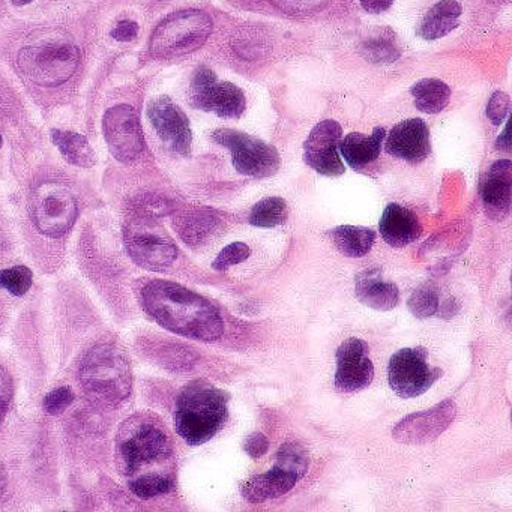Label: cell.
Wrapping results in <instances>:
<instances>
[{"instance_id":"cell-28","label":"cell","mask_w":512,"mask_h":512,"mask_svg":"<svg viewBox=\"0 0 512 512\" xmlns=\"http://www.w3.org/2000/svg\"><path fill=\"white\" fill-rule=\"evenodd\" d=\"M359 53L364 56L365 61L371 64H392L400 58V49L394 34L388 29L371 35L367 40L362 41Z\"/></svg>"},{"instance_id":"cell-40","label":"cell","mask_w":512,"mask_h":512,"mask_svg":"<svg viewBox=\"0 0 512 512\" xmlns=\"http://www.w3.org/2000/svg\"><path fill=\"white\" fill-rule=\"evenodd\" d=\"M110 35H112L113 40L119 41V43H130V41L136 40L137 35H139V25L133 20H122L113 28Z\"/></svg>"},{"instance_id":"cell-46","label":"cell","mask_w":512,"mask_h":512,"mask_svg":"<svg viewBox=\"0 0 512 512\" xmlns=\"http://www.w3.org/2000/svg\"><path fill=\"white\" fill-rule=\"evenodd\" d=\"M2 143H4V140H2V134H0V148H2Z\"/></svg>"},{"instance_id":"cell-43","label":"cell","mask_w":512,"mask_h":512,"mask_svg":"<svg viewBox=\"0 0 512 512\" xmlns=\"http://www.w3.org/2000/svg\"><path fill=\"white\" fill-rule=\"evenodd\" d=\"M509 127L506 125L505 131H503L502 136L499 137V140H497L496 146L497 149H502V151H509V148H511V143H509Z\"/></svg>"},{"instance_id":"cell-4","label":"cell","mask_w":512,"mask_h":512,"mask_svg":"<svg viewBox=\"0 0 512 512\" xmlns=\"http://www.w3.org/2000/svg\"><path fill=\"white\" fill-rule=\"evenodd\" d=\"M172 457V442L157 419L149 415L131 416L116 437V464L125 476H137L145 467Z\"/></svg>"},{"instance_id":"cell-1","label":"cell","mask_w":512,"mask_h":512,"mask_svg":"<svg viewBox=\"0 0 512 512\" xmlns=\"http://www.w3.org/2000/svg\"><path fill=\"white\" fill-rule=\"evenodd\" d=\"M142 302L146 313L173 334L199 341H215L223 335L217 308L181 284L151 281L143 287Z\"/></svg>"},{"instance_id":"cell-9","label":"cell","mask_w":512,"mask_h":512,"mask_svg":"<svg viewBox=\"0 0 512 512\" xmlns=\"http://www.w3.org/2000/svg\"><path fill=\"white\" fill-rule=\"evenodd\" d=\"M124 239L131 259L148 271H166L178 257L175 244L148 218L131 220L125 227Z\"/></svg>"},{"instance_id":"cell-14","label":"cell","mask_w":512,"mask_h":512,"mask_svg":"<svg viewBox=\"0 0 512 512\" xmlns=\"http://www.w3.org/2000/svg\"><path fill=\"white\" fill-rule=\"evenodd\" d=\"M343 130L335 121H323L311 130L304 143V160L311 169L323 176H341L346 172L338 155Z\"/></svg>"},{"instance_id":"cell-13","label":"cell","mask_w":512,"mask_h":512,"mask_svg":"<svg viewBox=\"0 0 512 512\" xmlns=\"http://www.w3.org/2000/svg\"><path fill=\"white\" fill-rule=\"evenodd\" d=\"M148 118L167 149L187 157L193 145V131L187 115L172 98L158 97L148 106Z\"/></svg>"},{"instance_id":"cell-12","label":"cell","mask_w":512,"mask_h":512,"mask_svg":"<svg viewBox=\"0 0 512 512\" xmlns=\"http://www.w3.org/2000/svg\"><path fill=\"white\" fill-rule=\"evenodd\" d=\"M455 416L457 404L452 400H445L431 409L412 413L401 419L392 430V437L404 445H428L448 430Z\"/></svg>"},{"instance_id":"cell-35","label":"cell","mask_w":512,"mask_h":512,"mask_svg":"<svg viewBox=\"0 0 512 512\" xmlns=\"http://www.w3.org/2000/svg\"><path fill=\"white\" fill-rule=\"evenodd\" d=\"M251 250L248 245L244 242H233V244L227 245L217 259L212 263V268L215 271H227L232 266L239 265V263L245 262L250 257Z\"/></svg>"},{"instance_id":"cell-33","label":"cell","mask_w":512,"mask_h":512,"mask_svg":"<svg viewBox=\"0 0 512 512\" xmlns=\"http://www.w3.org/2000/svg\"><path fill=\"white\" fill-rule=\"evenodd\" d=\"M410 313L418 319H427L439 311V293L436 287L425 284L410 295L407 301Z\"/></svg>"},{"instance_id":"cell-36","label":"cell","mask_w":512,"mask_h":512,"mask_svg":"<svg viewBox=\"0 0 512 512\" xmlns=\"http://www.w3.org/2000/svg\"><path fill=\"white\" fill-rule=\"evenodd\" d=\"M73 403L74 392L68 386H62V388L55 389V391L46 395L43 406L44 410L50 415H59V413L65 412Z\"/></svg>"},{"instance_id":"cell-21","label":"cell","mask_w":512,"mask_h":512,"mask_svg":"<svg viewBox=\"0 0 512 512\" xmlns=\"http://www.w3.org/2000/svg\"><path fill=\"white\" fill-rule=\"evenodd\" d=\"M383 140H385V130L377 127L370 136L362 133L347 134L340 140L338 149L352 169L361 170L379 158Z\"/></svg>"},{"instance_id":"cell-17","label":"cell","mask_w":512,"mask_h":512,"mask_svg":"<svg viewBox=\"0 0 512 512\" xmlns=\"http://www.w3.org/2000/svg\"><path fill=\"white\" fill-rule=\"evenodd\" d=\"M512 164L509 160L494 163L485 173L481 196L485 212L493 220H503L511 208Z\"/></svg>"},{"instance_id":"cell-5","label":"cell","mask_w":512,"mask_h":512,"mask_svg":"<svg viewBox=\"0 0 512 512\" xmlns=\"http://www.w3.org/2000/svg\"><path fill=\"white\" fill-rule=\"evenodd\" d=\"M211 17L200 10H184L166 17L155 28L149 52L155 59H175L199 50L211 37Z\"/></svg>"},{"instance_id":"cell-29","label":"cell","mask_w":512,"mask_h":512,"mask_svg":"<svg viewBox=\"0 0 512 512\" xmlns=\"http://www.w3.org/2000/svg\"><path fill=\"white\" fill-rule=\"evenodd\" d=\"M289 208L281 197H266L251 209L250 224L260 229H272L286 223Z\"/></svg>"},{"instance_id":"cell-42","label":"cell","mask_w":512,"mask_h":512,"mask_svg":"<svg viewBox=\"0 0 512 512\" xmlns=\"http://www.w3.org/2000/svg\"><path fill=\"white\" fill-rule=\"evenodd\" d=\"M359 2L361 7L370 14L385 13L394 5V0H359Z\"/></svg>"},{"instance_id":"cell-32","label":"cell","mask_w":512,"mask_h":512,"mask_svg":"<svg viewBox=\"0 0 512 512\" xmlns=\"http://www.w3.org/2000/svg\"><path fill=\"white\" fill-rule=\"evenodd\" d=\"M217 82V76H215V73L211 68H197L190 85L191 106L206 112L209 95H211L212 89L217 85Z\"/></svg>"},{"instance_id":"cell-11","label":"cell","mask_w":512,"mask_h":512,"mask_svg":"<svg viewBox=\"0 0 512 512\" xmlns=\"http://www.w3.org/2000/svg\"><path fill=\"white\" fill-rule=\"evenodd\" d=\"M103 131L109 151L121 163H133L145 149L139 115L127 104H119L107 110Z\"/></svg>"},{"instance_id":"cell-41","label":"cell","mask_w":512,"mask_h":512,"mask_svg":"<svg viewBox=\"0 0 512 512\" xmlns=\"http://www.w3.org/2000/svg\"><path fill=\"white\" fill-rule=\"evenodd\" d=\"M140 208H142L146 214L154 215V217L169 214L170 211L166 200L160 199V197L157 196L146 197V199L140 203Z\"/></svg>"},{"instance_id":"cell-31","label":"cell","mask_w":512,"mask_h":512,"mask_svg":"<svg viewBox=\"0 0 512 512\" xmlns=\"http://www.w3.org/2000/svg\"><path fill=\"white\" fill-rule=\"evenodd\" d=\"M173 478L166 473L146 472L134 476L130 481V490L140 499H152V497L166 494L172 490Z\"/></svg>"},{"instance_id":"cell-7","label":"cell","mask_w":512,"mask_h":512,"mask_svg":"<svg viewBox=\"0 0 512 512\" xmlns=\"http://www.w3.org/2000/svg\"><path fill=\"white\" fill-rule=\"evenodd\" d=\"M31 215L43 235L61 238L76 223V197L61 182H44L32 191Z\"/></svg>"},{"instance_id":"cell-34","label":"cell","mask_w":512,"mask_h":512,"mask_svg":"<svg viewBox=\"0 0 512 512\" xmlns=\"http://www.w3.org/2000/svg\"><path fill=\"white\" fill-rule=\"evenodd\" d=\"M34 280V274L26 266H14V268L0 271V287L14 296H23L29 292Z\"/></svg>"},{"instance_id":"cell-23","label":"cell","mask_w":512,"mask_h":512,"mask_svg":"<svg viewBox=\"0 0 512 512\" xmlns=\"http://www.w3.org/2000/svg\"><path fill=\"white\" fill-rule=\"evenodd\" d=\"M175 227L185 244L197 247L205 244L214 235L215 230L220 227V220L215 217L214 212L200 209L181 215L175 221Z\"/></svg>"},{"instance_id":"cell-19","label":"cell","mask_w":512,"mask_h":512,"mask_svg":"<svg viewBox=\"0 0 512 512\" xmlns=\"http://www.w3.org/2000/svg\"><path fill=\"white\" fill-rule=\"evenodd\" d=\"M355 295L359 302L377 311L392 310L400 299L397 284L383 280L379 269H368L356 277Z\"/></svg>"},{"instance_id":"cell-22","label":"cell","mask_w":512,"mask_h":512,"mask_svg":"<svg viewBox=\"0 0 512 512\" xmlns=\"http://www.w3.org/2000/svg\"><path fill=\"white\" fill-rule=\"evenodd\" d=\"M461 13L463 8L455 0H440L419 23V37L425 41H436L446 37L457 28Z\"/></svg>"},{"instance_id":"cell-38","label":"cell","mask_w":512,"mask_h":512,"mask_svg":"<svg viewBox=\"0 0 512 512\" xmlns=\"http://www.w3.org/2000/svg\"><path fill=\"white\" fill-rule=\"evenodd\" d=\"M14 397L13 379L4 367H0V425L5 421Z\"/></svg>"},{"instance_id":"cell-24","label":"cell","mask_w":512,"mask_h":512,"mask_svg":"<svg viewBox=\"0 0 512 512\" xmlns=\"http://www.w3.org/2000/svg\"><path fill=\"white\" fill-rule=\"evenodd\" d=\"M52 139L56 148L64 155L65 160L73 166L89 169L97 163V155H95L91 143L82 134L73 133V131L52 130Z\"/></svg>"},{"instance_id":"cell-20","label":"cell","mask_w":512,"mask_h":512,"mask_svg":"<svg viewBox=\"0 0 512 512\" xmlns=\"http://www.w3.org/2000/svg\"><path fill=\"white\" fill-rule=\"evenodd\" d=\"M296 482L298 479L295 476L274 466L269 472L251 476L247 481L242 482L241 494L247 502L257 505V503L284 496L295 487Z\"/></svg>"},{"instance_id":"cell-30","label":"cell","mask_w":512,"mask_h":512,"mask_svg":"<svg viewBox=\"0 0 512 512\" xmlns=\"http://www.w3.org/2000/svg\"><path fill=\"white\" fill-rule=\"evenodd\" d=\"M308 466H310L308 452L299 443L286 442L278 449L275 467L295 476L298 481L307 473Z\"/></svg>"},{"instance_id":"cell-3","label":"cell","mask_w":512,"mask_h":512,"mask_svg":"<svg viewBox=\"0 0 512 512\" xmlns=\"http://www.w3.org/2000/svg\"><path fill=\"white\" fill-rule=\"evenodd\" d=\"M80 382L92 403L119 406L133 389V371L124 350L109 343L89 350L80 368Z\"/></svg>"},{"instance_id":"cell-25","label":"cell","mask_w":512,"mask_h":512,"mask_svg":"<svg viewBox=\"0 0 512 512\" xmlns=\"http://www.w3.org/2000/svg\"><path fill=\"white\" fill-rule=\"evenodd\" d=\"M247 101L241 88L230 82H217L209 95L206 112L215 113L220 118L238 119L244 115Z\"/></svg>"},{"instance_id":"cell-45","label":"cell","mask_w":512,"mask_h":512,"mask_svg":"<svg viewBox=\"0 0 512 512\" xmlns=\"http://www.w3.org/2000/svg\"><path fill=\"white\" fill-rule=\"evenodd\" d=\"M16 7H25V5L32 4L34 0H11Z\"/></svg>"},{"instance_id":"cell-44","label":"cell","mask_w":512,"mask_h":512,"mask_svg":"<svg viewBox=\"0 0 512 512\" xmlns=\"http://www.w3.org/2000/svg\"><path fill=\"white\" fill-rule=\"evenodd\" d=\"M5 487H7V475H5L4 467L0 466V496L4 494Z\"/></svg>"},{"instance_id":"cell-8","label":"cell","mask_w":512,"mask_h":512,"mask_svg":"<svg viewBox=\"0 0 512 512\" xmlns=\"http://www.w3.org/2000/svg\"><path fill=\"white\" fill-rule=\"evenodd\" d=\"M212 139L232 152L233 167L241 175L263 179L274 176L280 169V154L263 140L230 128L214 131Z\"/></svg>"},{"instance_id":"cell-6","label":"cell","mask_w":512,"mask_h":512,"mask_svg":"<svg viewBox=\"0 0 512 512\" xmlns=\"http://www.w3.org/2000/svg\"><path fill=\"white\" fill-rule=\"evenodd\" d=\"M17 64L26 79L43 88L64 85L76 73L80 52L71 43H46L20 50Z\"/></svg>"},{"instance_id":"cell-18","label":"cell","mask_w":512,"mask_h":512,"mask_svg":"<svg viewBox=\"0 0 512 512\" xmlns=\"http://www.w3.org/2000/svg\"><path fill=\"white\" fill-rule=\"evenodd\" d=\"M380 235L386 244L403 248L421 236L422 226L418 217L403 206L391 203L383 211L379 223Z\"/></svg>"},{"instance_id":"cell-26","label":"cell","mask_w":512,"mask_h":512,"mask_svg":"<svg viewBox=\"0 0 512 512\" xmlns=\"http://www.w3.org/2000/svg\"><path fill=\"white\" fill-rule=\"evenodd\" d=\"M331 238L343 256L359 259L370 253L376 233L367 227L340 226L331 230Z\"/></svg>"},{"instance_id":"cell-27","label":"cell","mask_w":512,"mask_h":512,"mask_svg":"<svg viewBox=\"0 0 512 512\" xmlns=\"http://www.w3.org/2000/svg\"><path fill=\"white\" fill-rule=\"evenodd\" d=\"M416 109L428 115H436L448 106L451 88L442 80L424 79L412 86Z\"/></svg>"},{"instance_id":"cell-10","label":"cell","mask_w":512,"mask_h":512,"mask_svg":"<svg viewBox=\"0 0 512 512\" xmlns=\"http://www.w3.org/2000/svg\"><path fill=\"white\" fill-rule=\"evenodd\" d=\"M443 371L428 364L425 347H406L389 359L388 380L392 391L401 398H415L427 392Z\"/></svg>"},{"instance_id":"cell-2","label":"cell","mask_w":512,"mask_h":512,"mask_svg":"<svg viewBox=\"0 0 512 512\" xmlns=\"http://www.w3.org/2000/svg\"><path fill=\"white\" fill-rule=\"evenodd\" d=\"M229 394L205 380H197L182 389L176 401L175 427L191 446L211 440L229 415Z\"/></svg>"},{"instance_id":"cell-39","label":"cell","mask_w":512,"mask_h":512,"mask_svg":"<svg viewBox=\"0 0 512 512\" xmlns=\"http://www.w3.org/2000/svg\"><path fill=\"white\" fill-rule=\"evenodd\" d=\"M242 448H244V451L247 452L251 458H254V460L262 458L269 449L268 437H266L265 434L260 433V431L251 433L250 436L245 437L244 443H242Z\"/></svg>"},{"instance_id":"cell-16","label":"cell","mask_w":512,"mask_h":512,"mask_svg":"<svg viewBox=\"0 0 512 512\" xmlns=\"http://www.w3.org/2000/svg\"><path fill=\"white\" fill-rule=\"evenodd\" d=\"M386 152L407 163H422L430 155V130L422 119H407L386 136Z\"/></svg>"},{"instance_id":"cell-37","label":"cell","mask_w":512,"mask_h":512,"mask_svg":"<svg viewBox=\"0 0 512 512\" xmlns=\"http://www.w3.org/2000/svg\"><path fill=\"white\" fill-rule=\"evenodd\" d=\"M511 101L505 92H494L493 97L488 101L487 116L493 125H500L503 119L508 116Z\"/></svg>"},{"instance_id":"cell-15","label":"cell","mask_w":512,"mask_h":512,"mask_svg":"<svg viewBox=\"0 0 512 512\" xmlns=\"http://www.w3.org/2000/svg\"><path fill=\"white\" fill-rule=\"evenodd\" d=\"M370 347L361 338H349L338 347L335 388L340 392H358L371 385L374 365L368 358Z\"/></svg>"}]
</instances>
